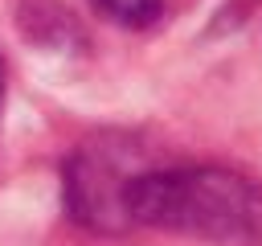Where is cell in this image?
Masks as SVG:
<instances>
[{
  "label": "cell",
  "mask_w": 262,
  "mask_h": 246,
  "mask_svg": "<svg viewBox=\"0 0 262 246\" xmlns=\"http://www.w3.org/2000/svg\"><path fill=\"white\" fill-rule=\"evenodd\" d=\"M127 225L209 242H262V184L225 164H151L123 193Z\"/></svg>",
  "instance_id": "6da1fadb"
},
{
  "label": "cell",
  "mask_w": 262,
  "mask_h": 246,
  "mask_svg": "<svg viewBox=\"0 0 262 246\" xmlns=\"http://www.w3.org/2000/svg\"><path fill=\"white\" fill-rule=\"evenodd\" d=\"M143 168H151V148H143L131 131H98L82 139L61 168V201L70 221L90 234H127L123 193Z\"/></svg>",
  "instance_id": "7a4b0ae2"
},
{
  "label": "cell",
  "mask_w": 262,
  "mask_h": 246,
  "mask_svg": "<svg viewBox=\"0 0 262 246\" xmlns=\"http://www.w3.org/2000/svg\"><path fill=\"white\" fill-rule=\"evenodd\" d=\"M16 29L25 41L45 45V49H70V45H86V33L78 25V16L57 4V0H20L16 8Z\"/></svg>",
  "instance_id": "3957f363"
},
{
  "label": "cell",
  "mask_w": 262,
  "mask_h": 246,
  "mask_svg": "<svg viewBox=\"0 0 262 246\" xmlns=\"http://www.w3.org/2000/svg\"><path fill=\"white\" fill-rule=\"evenodd\" d=\"M98 16L123 25V29H147L164 16V0H90Z\"/></svg>",
  "instance_id": "277c9868"
},
{
  "label": "cell",
  "mask_w": 262,
  "mask_h": 246,
  "mask_svg": "<svg viewBox=\"0 0 262 246\" xmlns=\"http://www.w3.org/2000/svg\"><path fill=\"white\" fill-rule=\"evenodd\" d=\"M0 102H4V57H0Z\"/></svg>",
  "instance_id": "5b68a950"
}]
</instances>
